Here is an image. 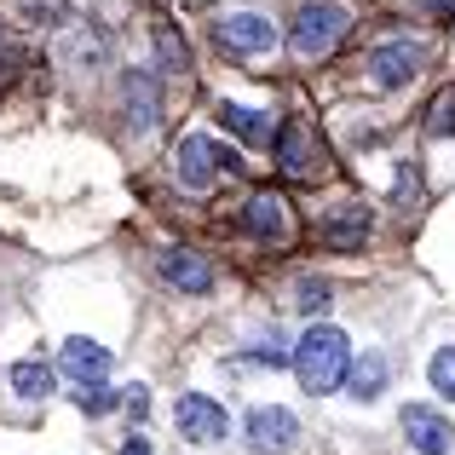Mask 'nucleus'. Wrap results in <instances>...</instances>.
Wrapping results in <instances>:
<instances>
[{
    "label": "nucleus",
    "mask_w": 455,
    "mask_h": 455,
    "mask_svg": "<svg viewBox=\"0 0 455 455\" xmlns=\"http://www.w3.org/2000/svg\"><path fill=\"white\" fill-rule=\"evenodd\" d=\"M346 363H352V346H346V334L334 323H311L300 334V346H294V375H300V387L311 398H329L346 380Z\"/></svg>",
    "instance_id": "1"
},
{
    "label": "nucleus",
    "mask_w": 455,
    "mask_h": 455,
    "mask_svg": "<svg viewBox=\"0 0 455 455\" xmlns=\"http://www.w3.org/2000/svg\"><path fill=\"white\" fill-rule=\"evenodd\" d=\"M346 35H352V12L340 0H306L294 12V52L300 58H329Z\"/></svg>",
    "instance_id": "2"
},
{
    "label": "nucleus",
    "mask_w": 455,
    "mask_h": 455,
    "mask_svg": "<svg viewBox=\"0 0 455 455\" xmlns=\"http://www.w3.org/2000/svg\"><path fill=\"white\" fill-rule=\"evenodd\" d=\"M271 145H277V173L294 179V185H317V179L334 167L329 150H323V133L306 122V116H300V122H289V127H283V139H271Z\"/></svg>",
    "instance_id": "3"
},
{
    "label": "nucleus",
    "mask_w": 455,
    "mask_h": 455,
    "mask_svg": "<svg viewBox=\"0 0 455 455\" xmlns=\"http://www.w3.org/2000/svg\"><path fill=\"white\" fill-rule=\"evenodd\" d=\"M236 225H243L248 236H259V243H283L289 248L300 220H294V208H289L283 190H254V196L243 202V213H236Z\"/></svg>",
    "instance_id": "4"
},
{
    "label": "nucleus",
    "mask_w": 455,
    "mask_h": 455,
    "mask_svg": "<svg viewBox=\"0 0 455 455\" xmlns=\"http://www.w3.org/2000/svg\"><path fill=\"white\" fill-rule=\"evenodd\" d=\"M427 64V46L415 41V35H392V41L375 46V58H369V76H375V87H410L415 76H421Z\"/></svg>",
    "instance_id": "5"
},
{
    "label": "nucleus",
    "mask_w": 455,
    "mask_h": 455,
    "mask_svg": "<svg viewBox=\"0 0 455 455\" xmlns=\"http://www.w3.org/2000/svg\"><path fill=\"white\" fill-rule=\"evenodd\" d=\"M213 41L231 58H266L271 46H277V29H271V18H259V12H231V18L213 23Z\"/></svg>",
    "instance_id": "6"
},
{
    "label": "nucleus",
    "mask_w": 455,
    "mask_h": 455,
    "mask_svg": "<svg viewBox=\"0 0 455 455\" xmlns=\"http://www.w3.org/2000/svg\"><path fill=\"white\" fill-rule=\"evenodd\" d=\"M122 127L127 133H156L162 127V81L145 76V69H133L122 81Z\"/></svg>",
    "instance_id": "7"
},
{
    "label": "nucleus",
    "mask_w": 455,
    "mask_h": 455,
    "mask_svg": "<svg viewBox=\"0 0 455 455\" xmlns=\"http://www.w3.org/2000/svg\"><path fill=\"white\" fill-rule=\"evenodd\" d=\"M243 433H248V444L259 455H283V450H294V438H300V421H294V410H283V403H259V410H248Z\"/></svg>",
    "instance_id": "8"
},
{
    "label": "nucleus",
    "mask_w": 455,
    "mask_h": 455,
    "mask_svg": "<svg viewBox=\"0 0 455 455\" xmlns=\"http://www.w3.org/2000/svg\"><path fill=\"white\" fill-rule=\"evenodd\" d=\"M173 173H179V185H185L190 196L213 190V179H220V150H213V139H202V133L179 139L173 145Z\"/></svg>",
    "instance_id": "9"
},
{
    "label": "nucleus",
    "mask_w": 455,
    "mask_h": 455,
    "mask_svg": "<svg viewBox=\"0 0 455 455\" xmlns=\"http://www.w3.org/2000/svg\"><path fill=\"white\" fill-rule=\"evenodd\" d=\"M58 369H64L69 380H81V387H104L110 369H116V357H110V346L87 340V334H69V340L58 346Z\"/></svg>",
    "instance_id": "10"
},
{
    "label": "nucleus",
    "mask_w": 455,
    "mask_h": 455,
    "mask_svg": "<svg viewBox=\"0 0 455 455\" xmlns=\"http://www.w3.org/2000/svg\"><path fill=\"white\" fill-rule=\"evenodd\" d=\"M225 433H231V415L213 398H202V392H185V398H179V438H190V444H220Z\"/></svg>",
    "instance_id": "11"
},
{
    "label": "nucleus",
    "mask_w": 455,
    "mask_h": 455,
    "mask_svg": "<svg viewBox=\"0 0 455 455\" xmlns=\"http://www.w3.org/2000/svg\"><path fill=\"white\" fill-rule=\"evenodd\" d=\"M162 283L179 294H208L213 289V259L202 248H167L162 254Z\"/></svg>",
    "instance_id": "12"
},
{
    "label": "nucleus",
    "mask_w": 455,
    "mask_h": 455,
    "mask_svg": "<svg viewBox=\"0 0 455 455\" xmlns=\"http://www.w3.org/2000/svg\"><path fill=\"white\" fill-rule=\"evenodd\" d=\"M369 231H375V213L369 208H340L317 225V243L334 248V254H357V248L369 243Z\"/></svg>",
    "instance_id": "13"
},
{
    "label": "nucleus",
    "mask_w": 455,
    "mask_h": 455,
    "mask_svg": "<svg viewBox=\"0 0 455 455\" xmlns=\"http://www.w3.org/2000/svg\"><path fill=\"white\" fill-rule=\"evenodd\" d=\"M398 421H403V438H410V444L421 450V455H450V450H455V433H450L444 421H438L433 410H421V403H410Z\"/></svg>",
    "instance_id": "14"
},
{
    "label": "nucleus",
    "mask_w": 455,
    "mask_h": 455,
    "mask_svg": "<svg viewBox=\"0 0 455 455\" xmlns=\"http://www.w3.org/2000/svg\"><path fill=\"white\" fill-rule=\"evenodd\" d=\"M387 380H392L387 357L369 352V357H357V363H346V380H340V387H352V398H357V403H375L380 392H387Z\"/></svg>",
    "instance_id": "15"
},
{
    "label": "nucleus",
    "mask_w": 455,
    "mask_h": 455,
    "mask_svg": "<svg viewBox=\"0 0 455 455\" xmlns=\"http://www.w3.org/2000/svg\"><path fill=\"white\" fill-rule=\"evenodd\" d=\"M220 122L231 127L243 145H271V139H277V122H271L266 110H248V104H220Z\"/></svg>",
    "instance_id": "16"
},
{
    "label": "nucleus",
    "mask_w": 455,
    "mask_h": 455,
    "mask_svg": "<svg viewBox=\"0 0 455 455\" xmlns=\"http://www.w3.org/2000/svg\"><path fill=\"white\" fill-rule=\"evenodd\" d=\"M52 380H58V369L41 363V357H18V363L6 369V387L18 392V398H52Z\"/></svg>",
    "instance_id": "17"
},
{
    "label": "nucleus",
    "mask_w": 455,
    "mask_h": 455,
    "mask_svg": "<svg viewBox=\"0 0 455 455\" xmlns=\"http://www.w3.org/2000/svg\"><path fill=\"white\" fill-rule=\"evenodd\" d=\"M156 58H162L167 76H190V52L179 46V29H173V23H156Z\"/></svg>",
    "instance_id": "18"
},
{
    "label": "nucleus",
    "mask_w": 455,
    "mask_h": 455,
    "mask_svg": "<svg viewBox=\"0 0 455 455\" xmlns=\"http://www.w3.org/2000/svg\"><path fill=\"white\" fill-rule=\"evenodd\" d=\"M427 133H433V139H455V87H444V92H438V104H433V110H427Z\"/></svg>",
    "instance_id": "19"
},
{
    "label": "nucleus",
    "mask_w": 455,
    "mask_h": 455,
    "mask_svg": "<svg viewBox=\"0 0 455 455\" xmlns=\"http://www.w3.org/2000/svg\"><path fill=\"white\" fill-rule=\"evenodd\" d=\"M427 380H433V392H438V398H455V346L433 352V363H427Z\"/></svg>",
    "instance_id": "20"
},
{
    "label": "nucleus",
    "mask_w": 455,
    "mask_h": 455,
    "mask_svg": "<svg viewBox=\"0 0 455 455\" xmlns=\"http://www.w3.org/2000/svg\"><path fill=\"white\" fill-rule=\"evenodd\" d=\"M323 306H329V283H317V277H306L300 283V311H306V317H317V311Z\"/></svg>",
    "instance_id": "21"
},
{
    "label": "nucleus",
    "mask_w": 455,
    "mask_h": 455,
    "mask_svg": "<svg viewBox=\"0 0 455 455\" xmlns=\"http://www.w3.org/2000/svg\"><path fill=\"white\" fill-rule=\"evenodd\" d=\"M415 179H421V173H415V167H403V173H398V190H392V196H398V202H415Z\"/></svg>",
    "instance_id": "22"
},
{
    "label": "nucleus",
    "mask_w": 455,
    "mask_h": 455,
    "mask_svg": "<svg viewBox=\"0 0 455 455\" xmlns=\"http://www.w3.org/2000/svg\"><path fill=\"white\" fill-rule=\"evenodd\" d=\"M122 455H150V444H145V438H127V444H122Z\"/></svg>",
    "instance_id": "23"
}]
</instances>
